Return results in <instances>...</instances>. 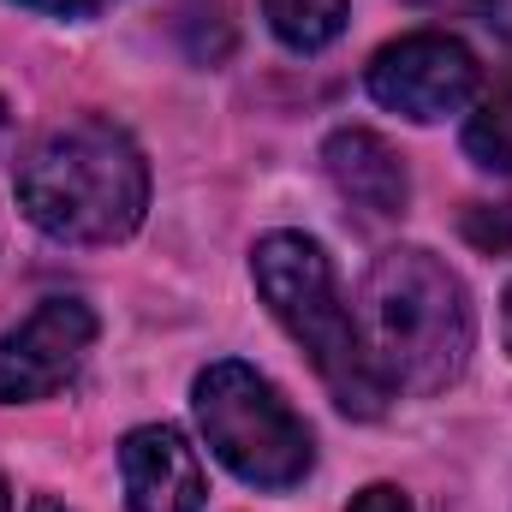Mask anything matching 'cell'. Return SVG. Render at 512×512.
Here are the masks:
<instances>
[{
	"instance_id": "4",
	"label": "cell",
	"mask_w": 512,
	"mask_h": 512,
	"mask_svg": "<svg viewBox=\"0 0 512 512\" xmlns=\"http://www.w3.org/2000/svg\"><path fill=\"white\" fill-rule=\"evenodd\" d=\"M197 423L209 453L251 489H298L316 465L310 423L280 399V387L256 376L251 364L221 358L191 387Z\"/></svg>"
},
{
	"instance_id": "5",
	"label": "cell",
	"mask_w": 512,
	"mask_h": 512,
	"mask_svg": "<svg viewBox=\"0 0 512 512\" xmlns=\"http://www.w3.org/2000/svg\"><path fill=\"white\" fill-rule=\"evenodd\" d=\"M364 84L387 114L411 126H435L477 96V54L447 30H411L370 60Z\"/></svg>"
},
{
	"instance_id": "3",
	"label": "cell",
	"mask_w": 512,
	"mask_h": 512,
	"mask_svg": "<svg viewBox=\"0 0 512 512\" xmlns=\"http://www.w3.org/2000/svg\"><path fill=\"white\" fill-rule=\"evenodd\" d=\"M251 274H256L262 304L304 346L310 370L334 393V405L352 411V417H382L387 399H393V382L382 376L358 316L340 298L328 251L316 239H304V233H268L251 251Z\"/></svg>"
},
{
	"instance_id": "15",
	"label": "cell",
	"mask_w": 512,
	"mask_h": 512,
	"mask_svg": "<svg viewBox=\"0 0 512 512\" xmlns=\"http://www.w3.org/2000/svg\"><path fill=\"white\" fill-rule=\"evenodd\" d=\"M6 131H12V108H6V96H0V143H6Z\"/></svg>"
},
{
	"instance_id": "2",
	"label": "cell",
	"mask_w": 512,
	"mask_h": 512,
	"mask_svg": "<svg viewBox=\"0 0 512 512\" xmlns=\"http://www.w3.org/2000/svg\"><path fill=\"white\" fill-rule=\"evenodd\" d=\"M364 340L382 376L405 393H441L471 364V298L459 274L429 251H382L364 280Z\"/></svg>"
},
{
	"instance_id": "6",
	"label": "cell",
	"mask_w": 512,
	"mask_h": 512,
	"mask_svg": "<svg viewBox=\"0 0 512 512\" xmlns=\"http://www.w3.org/2000/svg\"><path fill=\"white\" fill-rule=\"evenodd\" d=\"M96 346V310L84 298H42L18 328L0 334V405L48 399L84 370Z\"/></svg>"
},
{
	"instance_id": "14",
	"label": "cell",
	"mask_w": 512,
	"mask_h": 512,
	"mask_svg": "<svg viewBox=\"0 0 512 512\" xmlns=\"http://www.w3.org/2000/svg\"><path fill=\"white\" fill-rule=\"evenodd\" d=\"M501 340H507V352H512V286H507V298H501Z\"/></svg>"
},
{
	"instance_id": "9",
	"label": "cell",
	"mask_w": 512,
	"mask_h": 512,
	"mask_svg": "<svg viewBox=\"0 0 512 512\" xmlns=\"http://www.w3.org/2000/svg\"><path fill=\"white\" fill-rule=\"evenodd\" d=\"M268 30L292 48V54H322L340 30H346V0H262Z\"/></svg>"
},
{
	"instance_id": "1",
	"label": "cell",
	"mask_w": 512,
	"mask_h": 512,
	"mask_svg": "<svg viewBox=\"0 0 512 512\" xmlns=\"http://www.w3.org/2000/svg\"><path fill=\"white\" fill-rule=\"evenodd\" d=\"M18 209L60 245L131 239L149 209V161L114 120H66L18 161Z\"/></svg>"
},
{
	"instance_id": "7",
	"label": "cell",
	"mask_w": 512,
	"mask_h": 512,
	"mask_svg": "<svg viewBox=\"0 0 512 512\" xmlns=\"http://www.w3.org/2000/svg\"><path fill=\"white\" fill-rule=\"evenodd\" d=\"M120 477L131 512H203L209 501L197 447L167 423H143L120 441Z\"/></svg>"
},
{
	"instance_id": "16",
	"label": "cell",
	"mask_w": 512,
	"mask_h": 512,
	"mask_svg": "<svg viewBox=\"0 0 512 512\" xmlns=\"http://www.w3.org/2000/svg\"><path fill=\"white\" fill-rule=\"evenodd\" d=\"M0 512H12V495H6V483H0Z\"/></svg>"
},
{
	"instance_id": "13",
	"label": "cell",
	"mask_w": 512,
	"mask_h": 512,
	"mask_svg": "<svg viewBox=\"0 0 512 512\" xmlns=\"http://www.w3.org/2000/svg\"><path fill=\"white\" fill-rule=\"evenodd\" d=\"M18 6L48 12V18H96V12H108L114 0H18Z\"/></svg>"
},
{
	"instance_id": "8",
	"label": "cell",
	"mask_w": 512,
	"mask_h": 512,
	"mask_svg": "<svg viewBox=\"0 0 512 512\" xmlns=\"http://www.w3.org/2000/svg\"><path fill=\"white\" fill-rule=\"evenodd\" d=\"M322 167H328L334 191H340L352 209H364L370 221H393V215H405V203H411V173H405L399 149H393L387 137H376V131H364V126L334 131L328 149H322Z\"/></svg>"
},
{
	"instance_id": "11",
	"label": "cell",
	"mask_w": 512,
	"mask_h": 512,
	"mask_svg": "<svg viewBox=\"0 0 512 512\" xmlns=\"http://www.w3.org/2000/svg\"><path fill=\"white\" fill-rule=\"evenodd\" d=\"M459 227H465V239L477 251H489V256L512 251V203H471Z\"/></svg>"
},
{
	"instance_id": "12",
	"label": "cell",
	"mask_w": 512,
	"mask_h": 512,
	"mask_svg": "<svg viewBox=\"0 0 512 512\" xmlns=\"http://www.w3.org/2000/svg\"><path fill=\"white\" fill-rule=\"evenodd\" d=\"M346 512H411V501H405L393 483H370L364 495H352V507Z\"/></svg>"
},
{
	"instance_id": "10",
	"label": "cell",
	"mask_w": 512,
	"mask_h": 512,
	"mask_svg": "<svg viewBox=\"0 0 512 512\" xmlns=\"http://www.w3.org/2000/svg\"><path fill=\"white\" fill-rule=\"evenodd\" d=\"M465 155L489 173H512V72L471 108L465 120Z\"/></svg>"
}]
</instances>
